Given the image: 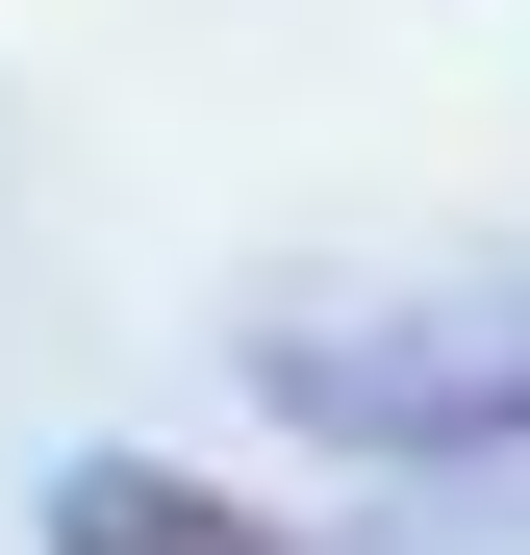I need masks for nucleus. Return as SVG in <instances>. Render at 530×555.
I'll list each match as a JSON object with an SVG mask.
<instances>
[{
	"instance_id": "obj_1",
	"label": "nucleus",
	"mask_w": 530,
	"mask_h": 555,
	"mask_svg": "<svg viewBox=\"0 0 530 555\" xmlns=\"http://www.w3.org/2000/svg\"><path fill=\"white\" fill-rule=\"evenodd\" d=\"M51 555H303V530H253L228 480H177V454H76V480H51Z\"/></svg>"
}]
</instances>
